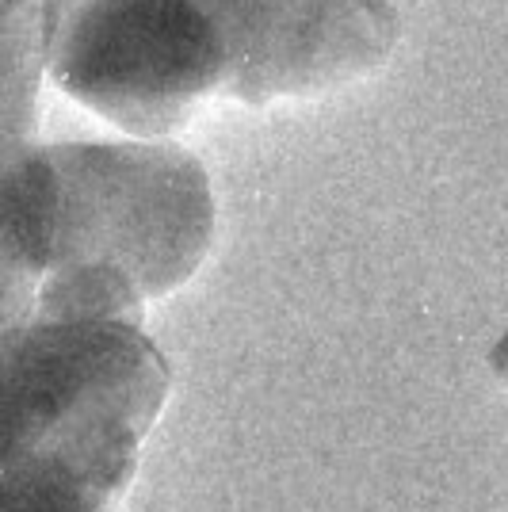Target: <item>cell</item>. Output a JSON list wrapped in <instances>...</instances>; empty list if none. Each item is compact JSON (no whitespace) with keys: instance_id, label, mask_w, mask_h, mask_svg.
Masks as SVG:
<instances>
[{"instance_id":"obj_1","label":"cell","mask_w":508,"mask_h":512,"mask_svg":"<svg viewBox=\"0 0 508 512\" xmlns=\"http://www.w3.org/2000/svg\"><path fill=\"white\" fill-rule=\"evenodd\" d=\"M4 329L138 321L184 287L214 241V195L191 153L157 142H62L4 157Z\"/></svg>"},{"instance_id":"obj_2","label":"cell","mask_w":508,"mask_h":512,"mask_svg":"<svg viewBox=\"0 0 508 512\" xmlns=\"http://www.w3.org/2000/svg\"><path fill=\"white\" fill-rule=\"evenodd\" d=\"M4 360V512H115L169 398L138 321H23Z\"/></svg>"},{"instance_id":"obj_3","label":"cell","mask_w":508,"mask_h":512,"mask_svg":"<svg viewBox=\"0 0 508 512\" xmlns=\"http://www.w3.org/2000/svg\"><path fill=\"white\" fill-rule=\"evenodd\" d=\"M46 65L77 104L157 138L226 88L230 46L199 0H50Z\"/></svg>"},{"instance_id":"obj_4","label":"cell","mask_w":508,"mask_h":512,"mask_svg":"<svg viewBox=\"0 0 508 512\" xmlns=\"http://www.w3.org/2000/svg\"><path fill=\"white\" fill-rule=\"evenodd\" d=\"M230 46L226 92L245 104L352 81L398 43L386 0H199Z\"/></svg>"},{"instance_id":"obj_5","label":"cell","mask_w":508,"mask_h":512,"mask_svg":"<svg viewBox=\"0 0 508 512\" xmlns=\"http://www.w3.org/2000/svg\"><path fill=\"white\" fill-rule=\"evenodd\" d=\"M489 363H493V371H497V379L508 386V333L497 341V348L489 352Z\"/></svg>"}]
</instances>
